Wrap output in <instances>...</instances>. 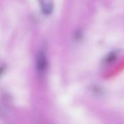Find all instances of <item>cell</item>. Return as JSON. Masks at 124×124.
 Returning a JSON list of instances; mask_svg holds the SVG:
<instances>
[{
	"instance_id": "cell-1",
	"label": "cell",
	"mask_w": 124,
	"mask_h": 124,
	"mask_svg": "<svg viewBox=\"0 0 124 124\" xmlns=\"http://www.w3.org/2000/svg\"><path fill=\"white\" fill-rule=\"evenodd\" d=\"M48 69V57L45 48H42L36 57V71L39 76H43Z\"/></svg>"
},
{
	"instance_id": "cell-2",
	"label": "cell",
	"mask_w": 124,
	"mask_h": 124,
	"mask_svg": "<svg viewBox=\"0 0 124 124\" xmlns=\"http://www.w3.org/2000/svg\"><path fill=\"white\" fill-rule=\"evenodd\" d=\"M42 13L46 16H48L52 14L54 10L53 0H38Z\"/></svg>"
},
{
	"instance_id": "cell-3",
	"label": "cell",
	"mask_w": 124,
	"mask_h": 124,
	"mask_svg": "<svg viewBox=\"0 0 124 124\" xmlns=\"http://www.w3.org/2000/svg\"><path fill=\"white\" fill-rule=\"evenodd\" d=\"M3 71H4V67H0V76L3 74Z\"/></svg>"
}]
</instances>
